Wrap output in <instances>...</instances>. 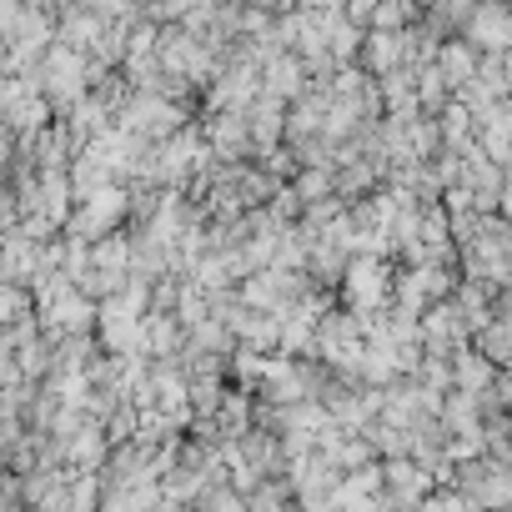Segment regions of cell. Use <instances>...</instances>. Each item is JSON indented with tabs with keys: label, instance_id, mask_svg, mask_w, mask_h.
<instances>
[{
	"label": "cell",
	"instance_id": "cell-1",
	"mask_svg": "<svg viewBox=\"0 0 512 512\" xmlns=\"http://www.w3.org/2000/svg\"><path fill=\"white\" fill-rule=\"evenodd\" d=\"M342 292H347V312L372 317V312H382V307H387L392 277H387V267L377 262V256H357V262H347Z\"/></svg>",
	"mask_w": 512,
	"mask_h": 512
},
{
	"label": "cell",
	"instance_id": "cell-2",
	"mask_svg": "<svg viewBox=\"0 0 512 512\" xmlns=\"http://www.w3.org/2000/svg\"><path fill=\"white\" fill-rule=\"evenodd\" d=\"M292 191H297L302 211H307V206H317V201H327V196H337V186H332V171H327V166H302V171L292 176Z\"/></svg>",
	"mask_w": 512,
	"mask_h": 512
}]
</instances>
